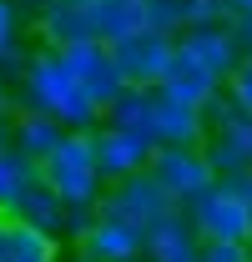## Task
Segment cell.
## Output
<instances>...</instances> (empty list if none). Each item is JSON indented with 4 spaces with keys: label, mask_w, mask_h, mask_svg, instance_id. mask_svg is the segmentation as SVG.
Here are the masks:
<instances>
[{
    "label": "cell",
    "mask_w": 252,
    "mask_h": 262,
    "mask_svg": "<svg viewBox=\"0 0 252 262\" xmlns=\"http://www.w3.org/2000/svg\"><path fill=\"white\" fill-rule=\"evenodd\" d=\"M20 106L56 116L66 131H96L106 121V111L91 101V91L71 76V66L61 61V51H51V46L31 51V61L20 71Z\"/></svg>",
    "instance_id": "6da1fadb"
},
{
    "label": "cell",
    "mask_w": 252,
    "mask_h": 262,
    "mask_svg": "<svg viewBox=\"0 0 252 262\" xmlns=\"http://www.w3.org/2000/svg\"><path fill=\"white\" fill-rule=\"evenodd\" d=\"M40 182L66 202V212L76 217V232H81V217L96 212L111 187L101 171V157H96V131H66V141L40 162Z\"/></svg>",
    "instance_id": "7a4b0ae2"
},
{
    "label": "cell",
    "mask_w": 252,
    "mask_h": 262,
    "mask_svg": "<svg viewBox=\"0 0 252 262\" xmlns=\"http://www.w3.org/2000/svg\"><path fill=\"white\" fill-rule=\"evenodd\" d=\"M202 242H247L252 247V171L247 177H217L207 192L187 207Z\"/></svg>",
    "instance_id": "3957f363"
},
{
    "label": "cell",
    "mask_w": 252,
    "mask_h": 262,
    "mask_svg": "<svg viewBox=\"0 0 252 262\" xmlns=\"http://www.w3.org/2000/svg\"><path fill=\"white\" fill-rule=\"evenodd\" d=\"M96 212H106V217H121V222H131V227L152 232L157 222L177 217V212H182V202H177V196L166 192V187H161V182L152 177V171H141V177H126V182H111Z\"/></svg>",
    "instance_id": "277c9868"
},
{
    "label": "cell",
    "mask_w": 252,
    "mask_h": 262,
    "mask_svg": "<svg viewBox=\"0 0 252 262\" xmlns=\"http://www.w3.org/2000/svg\"><path fill=\"white\" fill-rule=\"evenodd\" d=\"M116 51V66H121L126 86H146V91H157L161 81H166V71L177 61V35L172 31H157V26H141L136 35H126L111 46Z\"/></svg>",
    "instance_id": "5b68a950"
},
{
    "label": "cell",
    "mask_w": 252,
    "mask_h": 262,
    "mask_svg": "<svg viewBox=\"0 0 252 262\" xmlns=\"http://www.w3.org/2000/svg\"><path fill=\"white\" fill-rule=\"evenodd\" d=\"M207 121H212V131H207V157H212V166H217V177H247L252 171V116H242L232 101L222 96L212 111H207Z\"/></svg>",
    "instance_id": "8992f818"
},
{
    "label": "cell",
    "mask_w": 252,
    "mask_h": 262,
    "mask_svg": "<svg viewBox=\"0 0 252 262\" xmlns=\"http://www.w3.org/2000/svg\"><path fill=\"white\" fill-rule=\"evenodd\" d=\"M152 177H157L182 207H192L197 196L217 182V166H212V157H207V146H157Z\"/></svg>",
    "instance_id": "52a82bcc"
},
{
    "label": "cell",
    "mask_w": 252,
    "mask_h": 262,
    "mask_svg": "<svg viewBox=\"0 0 252 262\" xmlns=\"http://www.w3.org/2000/svg\"><path fill=\"white\" fill-rule=\"evenodd\" d=\"M177 56H187L192 66H202L207 76H217L227 86V76L242 66V46H237V31L232 20H202L192 31L177 35Z\"/></svg>",
    "instance_id": "ba28073f"
},
{
    "label": "cell",
    "mask_w": 252,
    "mask_h": 262,
    "mask_svg": "<svg viewBox=\"0 0 252 262\" xmlns=\"http://www.w3.org/2000/svg\"><path fill=\"white\" fill-rule=\"evenodd\" d=\"M61 61L71 66V76L91 91V101L101 106V111H106V106L126 91V76H121V66H116V51H111L106 40H81V46H66Z\"/></svg>",
    "instance_id": "9c48e42d"
},
{
    "label": "cell",
    "mask_w": 252,
    "mask_h": 262,
    "mask_svg": "<svg viewBox=\"0 0 252 262\" xmlns=\"http://www.w3.org/2000/svg\"><path fill=\"white\" fill-rule=\"evenodd\" d=\"M76 242H81L86 262H141L146 257V232L121 222V217H106V212H96L76 232Z\"/></svg>",
    "instance_id": "30bf717a"
},
{
    "label": "cell",
    "mask_w": 252,
    "mask_h": 262,
    "mask_svg": "<svg viewBox=\"0 0 252 262\" xmlns=\"http://www.w3.org/2000/svg\"><path fill=\"white\" fill-rule=\"evenodd\" d=\"M152 131H157V146H202L207 141V111L192 106V101L172 96V91H152Z\"/></svg>",
    "instance_id": "8fae6325"
},
{
    "label": "cell",
    "mask_w": 252,
    "mask_h": 262,
    "mask_svg": "<svg viewBox=\"0 0 252 262\" xmlns=\"http://www.w3.org/2000/svg\"><path fill=\"white\" fill-rule=\"evenodd\" d=\"M96 157L106 182H126V177H141L157 162V141L152 136H136V131H116V126H96Z\"/></svg>",
    "instance_id": "7c38bea8"
},
{
    "label": "cell",
    "mask_w": 252,
    "mask_h": 262,
    "mask_svg": "<svg viewBox=\"0 0 252 262\" xmlns=\"http://www.w3.org/2000/svg\"><path fill=\"white\" fill-rule=\"evenodd\" d=\"M35 31H40V46H51V51H66V46L96 40L91 5H86V0H46Z\"/></svg>",
    "instance_id": "4fadbf2b"
},
{
    "label": "cell",
    "mask_w": 252,
    "mask_h": 262,
    "mask_svg": "<svg viewBox=\"0 0 252 262\" xmlns=\"http://www.w3.org/2000/svg\"><path fill=\"white\" fill-rule=\"evenodd\" d=\"M0 262H61V237L26 217H0Z\"/></svg>",
    "instance_id": "5bb4252c"
},
{
    "label": "cell",
    "mask_w": 252,
    "mask_h": 262,
    "mask_svg": "<svg viewBox=\"0 0 252 262\" xmlns=\"http://www.w3.org/2000/svg\"><path fill=\"white\" fill-rule=\"evenodd\" d=\"M141 10H146V26L172 35L192 31L202 20H232V0H141Z\"/></svg>",
    "instance_id": "9a60e30c"
},
{
    "label": "cell",
    "mask_w": 252,
    "mask_h": 262,
    "mask_svg": "<svg viewBox=\"0 0 252 262\" xmlns=\"http://www.w3.org/2000/svg\"><path fill=\"white\" fill-rule=\"evenodd\" d=\"M66 141V126L56 116H46V111H31V106H20L15 116H10V146L20 151V157H31L35 166L46 162L56 146Z\"/></svg>",
    "instance_id": "2e32d148"
},
{
    "label": "cell",
    "mask_w": 252,
    "mask_h": 262,
    "mask_svg": "<svg viewBox=\"0 0 252 262\" xmlns=\"http://www.w3.org/2000/svg\"><path fill=\"white\" fill-rule=\"evenodd\" d=\"M146 257L152 262H202V232L192 227L187 212L166 217L146 232Z\"/></svg>",
    "instance_id": "e0dca14e"
},
{
    "label": "cell",
    "mask_w": 252,
    "mask_h": 262,
    "mask_svg": "<svg viewBox=\"0 0 252 262\" xmlns=\"http://www.w3.org/2000/svg\"><path fill=\"white\" fill-rule=\"evenodd\" d=\"M35 187H40V166L31 157H20L15 146L0 151V217H20Z\"/></svg>",
    "instance_id": "ac0fdd59"
},
{
    "label": "cell",
    "mask_w": 252,
    "mask_h": 262,
    "mask_svg": "<svg viewBox=\"0 0 252 262\" xmlns=\"http://www.w3.org/2000/svg\"><path fill=\"white\" fill-rule=\"evenodd\" d=\"M161 91H172V96H182V101H192V106H202V111H212L227 86H222L217 76H207L202 66H192L187 56H177L172 71H166V81H161Z\"/></svg>",
    "instance_id": "d6986e66"
},
{
    "label": "cell",
    "mask_w": 252,
    "mask_h": 262,
    "mask_svg": "<svg viewBox=\"0 0 252 262\" xmlns=\"http://www.w3.org/2000/svg\"><path fill=\"white\" fill-rule=\"evenodd\" d=\"M86 5H91L96 40H106V46H116V40H126V35H136L146 26L141 0H86Z\"/></svg>",
    "instance_id": "ffe728a7"
},
{
    "label": "cell",
    "mask_w": 252,
    "mask_h": 262,
    "mask_svg": "<svg viewBox=\"0 0 252 262\" xmlns=\"http://www.w3.org/2000/svg\"><path fill=\"white\" fill-rule=\"evenodd\" d=\"M101 126L136 131V136H152V141H157V131H152V91H146V86H126L121 96L106 106V121H101Z\"/></svg>",
    "instance_id": "44dd1931"
},
{
    "label": "cell",
    "mask_w": 252,
    "mask_h": 262,
    "mask_svg": "<svg viewBox=\"0 0 252 262\" xmlns=\"http://www.w3.org/2000/svg\"><path fill=\"white\" fill-rule=\"evenodd\" d=\"M26 51H20V10L15 0H0V71H26Z\"/></svg>",
    "instance_id": "7402d4cb"
},
{
    "label": "cell",
    "mask_w": 252,
    "mask_h": 262,
    "mask_svg": "<svg viewBox=\"0 0 252 262\" xmlns=\"http://www.w3.org/2000/svg\"><path fill=\"white\" fill-rule=\"evenodd\" d=\"M222 96L232 101L242 116H252V56H242V66L227 76V91H222Z\"/></svg>",
    "instance_id": "603a6c76"
},
{
    "label": "cell",
    "mask_w": 252,
    "mask_h": 262,
    "mask_svg": "<svg viewBox=\"0 0 252 262\" xmlns=\"http://www.w3.org/2000/svg\"><path fill=\"white\" fill-rule=\"evenodd\" d=\"M202 262H252L247 242H202Z\"/></svg>",
    "instance_id": "cb8c5ba5"
},
{
    "label": "cell",
    "mask_w": 252,
    "mask_h": 262,
    "mask_svg": "<svg viewBox=\"0 0 252 262\" xmlns=\"http://www.w3.org/2000/svg\"><path fill=\"white\" fill-rule=\"evenodd\" d=\"M232 31H237V46H242V56H252V15H232Z\"/></svg>",
    "instance_id": "d4e9b609"
},
{
    "label": "cell",
    "mask_w": 252,
    "mask_h": 262,
    "mask_svg": "<svg viewBox=\"0 0 252 262\" xmlns=\"http://www.w3.org/2000/svg\"><path fill=\"white\" fill-rule=\"evenodd\" d=\"M0 151H10V116H0Z\"/></svg>",
    "instance_id": "484cf974"
},
{
    "label": "cell",
    "mask_w": 252,
    "mask_h": 262,
    "mask_svg": "<svg viewBox=\"0 0 252 262\" xmlns=\"http://www.w3.org/2000/svg\"><path fill=\"white\" fill-rule=\"evenodd\" d=\"M5 106H10V96H5V81H0V116H5Z\"/></svg>",
    "instance_id": "4316f807"
}]
</instances>
